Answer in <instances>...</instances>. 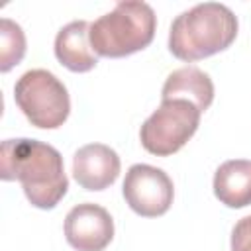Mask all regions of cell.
I'll use <instances>...</instances> for the list:
<instances>
[{
  "label": "cell",
  "instance_id": "obj_1",
  "mask_svg": "<svg viewBox=\"0 0 251 251\" xmlns=\"http://www.w3.org/2000/svg\"><path fill=\"white\" fill-rule=\"evenodd\" d=\"M0 176L20 180L25 198L39 210L55 208L69 188L61 153L49 143L27 137L2 141Z\"/></svg>",
  "mask_w": 251,
  "mask_h": 251
},
{
  "label": "cell",
  "instance_id": "obj_2",
  "mask_svg": "<svg viewBox=\"0 0 251 251\" xmlns=\"http://www.w3.org/2000/svg\"><path fill=\"white\" fill-rule=\"evenodd\" d=\"M237 18L227 6L196 4L173 20L169 49L176 59L192 63L227 49L237 37Z\"/></svg>",
  "mask_w": 251,
  "mask_h": 251
},
{
  "label": "cell",
  "instance_id": "obj_3",
  "mask_svg": "<svg viewBox=\"0 0 251 251\" xmlns=\"http://www.w3.org/2000/svg\"><path fill=\"white\" fill-rule=\"evenodd\" d=\"M155 27L157 16L147 2H120L90 24V45L100 57H127L153 41Z\"/></svg>",
  "mask_w": 251,
  "mask_h": 251
},
{
  "label": "cell",
  "instance_id": "obj_4",
  "mask_svg": "<svg viewBox=\"0 0 251 251\" xmlns=\"http://www.w3.org/2000/svg\"><path fill=\"white\" fill-rule=\"evenodd\" d=\"M14 100L27 122L41 129L61 127L71 112L65 84L45 69L24 73L14 84Z\"/></svg>",
  "mask_w": 251,
  "mask_h": 251
},
{
  "label": "cell",
  "instance_id": "obj_5",
  "mask_svg": "<svg viewBox=\"0 0 251 251\" xmlns=\"http://www.w3.org/2000/svg\"><path fill=\"white\" fill-rule=\"evenodd\" d=\"M200 116L202 112L188 100H163L139 129L143 149L157 157L176 153L196 133Z\"/></svg>",
  "mask_w": 251,
  "mask_h": 251
},
{
  "label": "cell",
  "instance_id": "obj_6",
  "mask_svg": "<svg viewBox=\"0 0 251 251\" xmlns=\"http://www.w3.org/2000/svg\"><path fill=\"white\" fill-rule=\"evenodd\" d=\"M122 190L127 206L143 218L163 216L171 208L175 196L169 175L163 169L145 163H137L127 169Z\"/></svg>",
  "mask_w": 251,
  "mask_h": 251
},
{
  "label": "cell",
  "instance_id": "obj_7",
  "mask_svg": "<svg viewBox=\"0 0 251 251\" xmlns=\"http://www.w3.org/2000/svg\"><path fill=\"white\" fill-rule=\"evenodd\" d=\"M65 237L76 251H104L114 237V220L98 204H76L65 218Z\"/></svg>",
  "mask_w": 251,
  "mask_h": 251
},
{
  "label": "cell",
  "instance_id": "obj_8",
  "mask_svg": "<svg viewBox=\"0 0 251 251\" xmlns=\"http://www.w3.org/2000/svg\"><path fill=\"white\" fill-rule=\"evenodd\" d=\"M118 153L104 143H88L73 157V176L84 190H104L120 175Z\"/></svg>",
  "mask_w": 251,
  "mask_h": 251
},
{
  "label": "cell",
  "instance_id": "obj_9",
  "mask_svg": "<svg viewBox=\"0 0 251 251\" xmlns=\"http://www.w3.org/2000/svg\"><path fill=\"white\" fill-rule=\"evenodd\" d=\"M55 57L73 73L92 71L98 63V57L90 45V24L76 20L63 25L55 37Z\"/></svg>",
  "mask_w": 251,
  "mask_h": 251
},
{
  "label": "cell",
  "instance_id": "obj_10",
  "mask_svg": "<svg viewBox=\"0 0 251 251\" xmlns=\"http://www.w3.org/2000/svg\"><path fill=\"white\" fill-rule=\"evenodd\" d=\"M163 100H188L200 112H206L214 100V82L198 67H180L173 71L161 90Z\"/></svg>",
  "mask_w": 251,
  "mask_h": 251
},
{
  "label": "cell",
  "instance_id": "obj_11",
  "mask_svg": "<svg viewBox=\"0 0 251 251\" xmlns=\"http://www.w3.org/2000/svg\"><path fill=\"white\" fill-rule=\"evenodd\" d=\"M214 194L227 208L251 204V161L231 159L218 167L214 175Z\"/></svg>",
  "mask_w": 251,
  "mask_h": 251
},
{
  "label": "cell",
  "instance_id": "obj_12",
  "mask_svg": "<svg viewBox=\"0 0 251 251\" xmlns=\"http://www.w3.org/2000/svg\"><path fill=\"white\" fill-rule=\"evenodd\" d=\"M25 55V35L10 18L0 20V71L8 73Z\"/></svg>",
  "mask_w": 251,
  "mask_h": 251
},
{
  "label": "cell",
  "instance_id": "obj_13",
  "mask_svg": "<svg viewBox=\"0 0 251 251\" xmlns=\"http://www.w3.org/2000/svg\"><path fill=\"white\" fill-rule=\"evenodd\" d=\"M231 251H251V216L241 218L231 229Z\"/></svg>",
  "mask_w": 251,
  "mask_h": 251
}]
</instances>
